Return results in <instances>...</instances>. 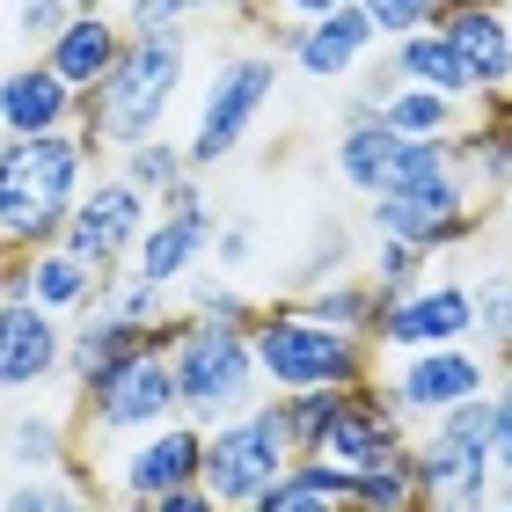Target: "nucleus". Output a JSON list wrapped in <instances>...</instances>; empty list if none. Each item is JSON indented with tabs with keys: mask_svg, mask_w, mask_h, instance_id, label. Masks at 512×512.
Segmentation results:
<instances>
[{
	"mask_svg": "<svg viewBox=\"0 0 512 512\" xmlns=\"http://www.w3.org/2000/svg\"><path fill=\"white\" fill-rule=\"evenodd\" d=\"M88 176H96V154L74 125L37 139H0V256L52 249Z\"/></svg>",
	"mask_w": 512,
	"mask_h": 512,
	"instance_id": "f257e3e1",
	"label": "nucleus"
},
{
	"mask_svg": "<svg viewBox=\"0 0 512 512\" xmlns=\"http://www.w3.org/2000/svg\"><path fill=\"white\" fill-rule=\"evenodd\" d=\"M183 59H191V37L169 30V37H125L118 66L103 74L96 96H81V118L74 132L88 139V154H118V147H139L154 139L169 103L183 96Z\"/></svg>",
	"mask_w": 512,
	"mask_h": 512,
	"instance_id": "f03ea898",
	"label": "nucleus"
},
{
	"mask_svg": "<svg viewBox=\"0 0 512 512\" xmlns=\"http://www.w3.org/2000/svg\"><path fill=\"white\" fill-rule=\"evenodd\" d=\"M256 315V308H249ZM249 315H176L169 337V381H176V417L183 425H220L249 403H264L256 381V352H249Z\"/></svg>",
	"mask_w": 512,
	"mask_h": 512,
	"instance_id": "7ed1b4c3",
	"label": "nucleus"
},
{
	"mask_svg": "<svg viewBox=\"0 0 512 512\" xmlns=\"http://www.w3.org/2000/svg\"><path fill=\"white\" fill-rule=\"evenodd\" d=\"M249 352L264 395H300V388H359L374 374V344L344 337L330 322L300 315V300H271L249 315Z\"/></svg>",
	"mask_w": 512,
	"mask_h": 512,
	"instance_id": "20e7f679",
	"label": "nucleus"
},
{
	"mask_svg": "<svg viewBox=\"0 0 512 512\" xmlns=\"http://www.w3.org/2000/svg\"><path fill=\"white\" fill-rule=\"evenodd\" d=\"M410 469L425 512H483L498 498V469H491V410L461 403L439 410L425 425H410Z\"/></svg>",
	"mask_w": 512,
	"mask_h": 512,
	"instance_id": "39448f33",
	"label": "nucleus"
},
{
	"mask_svg": "<svg viewBox=\"0 0 512 512\" xmlns=\"http://www.w3.org/2000/svg\"><path fill=\"white\" fill-rule=\"evenodd\" d=\"M366 227L410 242V249H425V256H447V249H469L483 227H491V198L461 176V154H454L447 169H432V176H417V183H395V191L366 198Z\"/></svg>",
	"mask_w": 512,
	"mask_h": 512,
	"instance_id": "423d86ee",
	"label": "nucleus"
},
{
	"mask_svg": "<svg viewBox=\"0 0 512 512\" xmlns=\"http://www.w3.org/2000/svg\"><path fill=\"white\" fill-rule=\"evenodd\" d=\"M271 96H278V52H271V44H242V52H227V59L213 66V81H205V96H198L191 139H183L191 176L235 161L242 139L256 132V118L271 110Z\"/></svg>",
	"mask_w": 512,
	"mask_h": 512,
	"instance_id": "0eeeda50",
	"label": "nucleus"
},
{
	"mask_svg": "<svg viewBox=\"0 0 512 512\" xmlns=\"http://www.w3.org/2000/svg\"><path fill=\"white\" fill-rule=\"evenodd\" d=\"M293 439L278 425V403H249L235 417H220V425H205V461H198V483L213 491L227 512H242L249 498H264L278 476L293 469Z\"/></svg>",
	"mask_w": 512,
	"mask_h": 512,
	"instance_id": "6e6552de",
	"label": "nucleus"
},
{
	"mask_svg": "<svg viewBox=\"0 0 512 512\" xmlns=\"http://www.w3.org/2000/svg\"><path fill=\"white\" fill-rule=\"evenodd\" d=\"M147 220H154V198H139L125 176H88L74 213H66V227H59V249L110 278V271H125V256L139 249Z\"/></svg>",
	"mask_w": 512,
	"mask_h": 512,
	"instance_id": "1a4fd4ad",
	"label": "nucleus"
},
{
	"mask_svg": "<svg viewBox=\"0 0 512 512\" xmlns=\"http://www.w3.org/2000/svg\"><path fill=\"white\" fill-rule=\"evenodd\" d=\"M498 381V366L476 352V344H432V352H403L381 374L388 403L410 417V425H425L439 410H461V403H483Z\"/></svg>",
	"mask_w": 512,
	"mask_h": 512,
	"instance_id": "9d476101",
	"label": "nucleus"
},
{
	"mask_svg": "<svg viewBox=\"0 0 512 512\" xmlns=\"http://www.w3.org/2000/svg\"><path fill=\"white\" fill-rule=\"evenodd\" d=\"M213 198L198 191V176L191 183H176L169 198L154 205V220H147V235H139V249L125 256V271L139 278V286H154V293H169L183 286V278L198 271V256L213 249Z\"/></svg>",
	"mask_w": 512,
	"mask_h": 512,
	"instance_id": "9b49d317",
	"label": "nucleus"
},
{
	"mask_svg": "<svg viewBox=\"0 0 512 512\" xmlns=\"http://www.w3.org/2000/svg\"><path fill=\"white\" fill-rule=\"evenodd\" d=\"M395 454H410V417L388 403L381 374H366L359 388H337V410H330V432H322L315 461L359 476V469H381Z\"/></svg>",
	"mask_w": 512,
	"mask_h": 512,
	"instance_id": "f8f14e48",
	"label": "nucleus"
},
{
	"mask_svg": "<svg viewBox=\"0 0 512 512\" xmlns=\"http://www.w3.org/2000/svg\"><path fill=\"white\" fill-rule=\"evenodd\" d=\"M81 417L96 439H139L176 417V381H169V352H139L118 374H103L96 388H81Z\"/></svg>",
	"mask_w": 512,
	"mask_h": 512,
	"instance_id": "ddd939ff",
	"label": "nucleus"
},
{
	"mask_svg": "<svg viewBox=\"0 0 512 512\" xmlns=\"http://www.w3.org/2000/svg\"><path fill=\"white\" fill-rule=\"evenodd\" d=\"M476 315H469V286L461 278H425L417 293L388 300L374 322V352H432V344H469Z\"/></svg>",
	"mask_w": 512,
	"mask_h": 512,
	"instance_id": "4468645a",
	"label": "nucleus"
},
{
	"mask_svg": "<svg viewBox=\"0 0 512 512\" xmlns=\"http://www.w3.org/2000/svg\"><path fill=\"white\" fill-rule=\"evenodd\" d=\"M198 461H205V432L183 425V417H169V425L139 432L132 447L118 454V469H110V483H118V491H110V498L154 505L161 491H183V483H198Z\"/></svg>",
	"mask_w": 512,
	"mask_h": 512,
	"instance_id": "2eb2a0df",
	"label": "nucleus"
},
{
	"mask_svg": "<svg viewBox=\"0 0 512 512\" xmlns=\"http://www.w3.org/2000/svg\"><path fill=\"white\" fill-rule=\"evenodd\" d=\"M59 366H66V322L22 293H0V395H30L59 381Z\"/></svg>",
	"mask_w": 512,
	"mask_h": 512,
	"instance_id": "dca6fc26",
	"label": "nucleus"
},
{
	"mask_svg": "<svg viewBox=\"0 0 512 512\" xmlns=\"http://www.w3.org/2000/svg\"><path fill=\"white\" fill-rule=\"evenodd\" d=\"M374 22L359 15V0H344V8L330 15H315V22H293V44H286V59L300 66L308 81H352L366 52H374Z\"/></svg>",
	"mask_w": 512,
	"mask_h": 512,
	"instance_id": "f3484780",
	"label": "nucleus"
},
{
	"mask_svg": "<svg viewBox=\"0 0 512 512\" xmlns=\"http://www.w3.org/2000/svg\"><path fill=\"white\" fill-rule=\"evenodd\" d=\"M0 293H22V300H37L44 315H88L96 308V293H103V271H88L81 256H66L59 242L52 249H30V256H8V271H0Z\"/></svg>",
	"mask_w": 512,
	"mask_h": 512,
	"instance_id": "a211bd4d",
	"label": "nucleus"
},
{
	"mask_svg": "<svg viewBox=\"0 0 512 512\" xmlns=\"http://www.w3.org/2000/svg\"><path fill=\"white\" fill-rule=\"evenodd\" d=\"M118 52H125V22L96 0V8H74V15H66V30H59L52 44H44L37 59L52 66V74H59L66 88H74V96H96L103 74L118 66Z\"/></svg>",
	"mask_w": 512,
	"mask_h": 512,
	"instance_id": "6ab92c4d",
	"label": "nucleus"
},
{
	"mask_svg": "<svg viewBox=\"0 0 512 512\" xmlns=\"http://www.w3.org/2000/svg\"><path fill=\"white\" fill-rule=\"evenodd\" d=\"M439 37L461 52L476 96L512 103V8H447L439 15Z\"/></svg>",
	"mask_w": 512,
	"mask_h": 512,
	"instance_id": "aec40b11",
	"label": "nucleus"
},
{
	"mask_svg": "<svg viewBox=\"0 0 512 512\" xmlns=\"http://www.w3.org/2000/svg\"><path fill=\"white\" fill-rule=\"evenodd\" d=\"M81 118V96L66 88L44 59H22L0 74V132L8 139H37V132H66Z\"/></svg>",
	"mask_w": 512,
	"mask_h": 512,
	"instance_id": "412c9836",
	"label": "nucleus"
},
{
	"mask_svg": "<svg viewBox=\"0 0 512 512\" xmlns=\"http://www.w3.org/2000/svg\"><path fill=\"white\" fill-rule=\"evenodd\" d=\"M395 154H403V132H388L381 125V110L366 103V96H344V125L330 139V161H337V176L352 183L359 198H374L388 169H395Z\"/></svg>",
	"mask_w": 512,
	"mask_h": 512,
	"instance_id": "4be33fe9",
	"label": "nucleus"
},
{
	"mask_svg": "<svg viewBox=\"0 0 512 512\" xmlns=\"http://www.w3.org/2000/svg\"><path fill=\"white\" fill-rule=\"evenodd\" d=\"M388 74L403 81V88H439V96H454V103H483L476 81H469V66H461V52L439 37V22L388 44Z\"/></svg>",
	"mask_w": 512,
	"mask_h": 512,
	"instance_id": "5701e85b",
	"label": "nucleus"
},
{
	"mask_svg": "<svg viewBox=\"0 0 512 512\" xmlns=\"http://www.w3.org/2000/svg\"><path fill=\"white\" fill-rule=\"evenodd\" d=\"M344 498H352V476L330 469V461H315V454H300L293 469L278 476L264 498H249L242 512H344Z\"/></svg>",
	"mask_w": 512,
	"mask_h": 512,
	"instance_id": "b1692460",
	"label": "nucleus"
},
{
	"mask_svg": "<svg viewBox=\"0 0 512 512\" xmlns=\"http://www.w3.org/2000/svg\"><path fill=\"white\" fill-rule=\"evenodd\" d=\"M0 461L15 476H44V469H74V432H66L59 410H22L8 432H0Z\"/></svg>",
	"mask_w": 512,
	"mask_h": 512,
	"instance_id": "393cba45",
	"label": "nucleus"
},
{
	"mask_svg": "<svg viewBox=\"0 0 512 512\" xmlns=\"http://www.w3.org/2000/svg\"><path fill=\"white\" fill-rule=\"evenodd\" d=\"M0 512H110V498L88 491V476L74 461V469H44V476H8L0 483Z\"/></svg>",
	"mask_w": 512,
	"mask_h": 512,
	"instance_id": "a878e982",
	"label": "nucleus"
},
{
	"mask_svg": "<svg viewBox=\"0 0 512 512\" xmlns=\"http://www.w3.org/2000/svg\"><path fill=\"white\" fill-rule=\"evenodd\" d=\"M374 110H381V125L403 132V139H454L469 125V103L439 96V88H388Z\"/></svg>",
	"mask_w": 512,
	"mask_h": 512,
	"instance_id": "bb28decb",
	"label": "nucleus"
},
{
	"mask_svg": "<svg viewBox=\"0 0 512 512\" xmlns=\"http://www.w3.org/2000/svg\"><path fill=\"white\" fill-rule=\"evenodd\" d=\"M381 308H388V300L366 286L359 271H352V278H330V286H315V293H300V315L330 322V330H344V337H366V344H374Z\"/></svg>",
	"mask_w": 512,
	"mask_h": 512,
	"instance_id": "cd10ccee",
	"label": "nucleus"
},
{
	"mask_svg": "<svg viewBox=\"0 0 512 512\" xmlns=\"http://www.w3.org/2000/svg\"><path fill=\"white\" fill-rule=\"evenodd\" d=\"M469 315H476V337L469 344H483V359H491V366H512V271L505 264L469 278Z\"/></svg>",
	"mask_w": 512,
	"mask_h": 512,
	"instance_id": "c85d7f7f",
	"label": "nucleus"
},
{
	"mask_svg": "<svg viewBox=\"0 0 512 512\" xmlns=\"http://www.w3.org/2000/svg\"><path fill=\"white\" fill-rule=\"evenodd\" d=\"M118 176L132 183L139 198H169L176 183H191V161H183V139L169 132H154V139H139V147H118Z\"/></svg>",
	"mask_w": 512,
	"mask_h": 512,
	"instance_id": "c756f323",
	"label": "nucleus"
},
{
	"mask_svg": "<svg viewBox=\"0 0 512 512\" xmlns=\"http://www.w3.org/2000/svg\"><path fill=\"white\" fill-rule=\"evenodd\" d=\"M359 278H366V286H374L381 300H403V293H417V286L432 278V256H425V249H410V242H395V235H374V249H366Z\"/></svg>",
	"mask_w": 512,
	"mask_h": 512,
	"instance_id": "7c9ffc66",
	"label": "nucleus"
},
{
	"mask_svg": "<svg viewBox=\"0 0 512 512\" xmlns=\"http://www.w3.org/2000/svg\"><path fill=\"white\" fill-rule=\"evenodd\" d=\"M352 271H359V264H352V235L330 227V235L308 249V264H293V300L315 293V286H330V278H352Z\"/></svg>",
	"mask_w": 512,
	"mask_h": 512,
	"instance_id": "2f4dec72",
	"label": "nucleus"
},
{
	"mask_svg": "<svg viewBox=\"0 0 512 512\" xmlns=\"http://www.w3.org/2000/svg\"><path fill=\"white\" fill-rule=\"evenodd\" d=\"M439 8H447V0H359V15L374 22V37H381V44L410 37V30H432Z\"/></svg>",
	"mask_w": 512,
	"mask_h": 512,
	"instance_id": "473e14b6",
	"label": "nucleus"
},
{
	"mask_svg": "<svg viewBox=\"0 0 512 512\" xmlns=\"http://www.w3.org/2000/svg\"><path fill=\"white\" fill-rule=\"evenodd\" d=\"M213 8V0H125V37H169V30H191V15Z\"/></svg>",
	"mask_w": 512,
	"mask_h": 512,
	"instance_id": "72a5a7b5",
	"label": "nucleus"
},
{
	"mask_svg": "<svg viewBox=\"0 0 512 512\" xmlns=\"http://www.w3.org/2000/svg\"><path fill=\"white\" fill-rule=\"evenodd\" d=\"M483 410H491V469H498V491H512V366H498Z\"/></svg>",
	"mask_w": 512,
	"mask_h": 512,
	"instance_id": "f704fd0d",
	"label": "nucleus"
},
{
	"mask_svg": "<svg viewBox=\"0 0 512 512\" xmlns=\"http://www.w3.org/2000/svg\"><path fill=\"white\" fill-rule=\"evenodd\" d=\"M66 15H74L66 0H22V8H15V37L44 52V44H52V37L66 30Z\"/></svg>",
	"mask_w": 512,
	"mask_h": 512,
	"instance_id": "c9c22d12",
	"label": "nucleus"
},
{
	"mask_svg": "<svg viewBox=\"0 0 512 512\" xmlns=\"http://www.w3.org/2000/svg\"><path fill=\"white\" fill-rule=\"evenodd\" d=\"M205 256H213L220 271H249V264H256V227H249V220H220Z\"/></svg>",
	"mask_w": 512,
	"mask_h": 512,
	"instance_id": "e433bc0d",
	"label": "nucleus"
},
{
	"mask_svg": "<svg viewBox=\"0 0 512 512\" xmlns=\"http://www.w3.org/2000/svg\"><path fill=\"white\" fill-rule=\"evenodd\" d=\"M154 512H227V505L205 491V483H183V491H161V498H154Z\"/></svg>",
	"mask_w": 512,
	"mask_h": 512,
	"instance_id": "4c0bfd02",
	"label": "nucleus"
},
{
	"mask_svg": "<svg viewBox=\"0 0 512 512\" xmlns=\"http://www.w3.org/2000/svg\"><path fill=\"white\" fill-rule=\"evenodd\" d=\"M278 15H293V22H315V15H330V8H344V0H271Z\"/></svg>",
	"mask_w": 512,
	"mask_h": 512,
	"instance_id": "58836bf2",
	"label": "nucleus"
},
{
	"mask_svg": "<svg viewBox=\"0 0 512 512\" xmlns=\"http://www.w3.org/2000/svg\"><path fill=\"white\" fill-rule=\"evenodd\" d=\"M491 227H498V235H505V249H512V198H505L498 213H491Z\"/></svg>",
	"mask_w": 512,
	"mask_h": 512,
	"instance_id": "ea45409f",
	"label": "nucleus"
},
{
	"mask_svg": "<svg viewBox=\"0 0 512 512\" xmlns=\"http://www.w3.org/2000/svg\"><path fill=\"white\" fill-rule=\"evenodd\" d=\"M447 8H512V0H447ZM439 8V15H447Z\"/></svg>",
	"mask_w": 512,
	"mask_h": 512,
	"instance_id": "a19ab883",
	"label": "nucleus"
},
{
	"mask_svg": "<svg viewBox=\"0 0 512 512\" xmlns=\"http://www.w3.org/2000/svg\"><path fill=\"white\" fill-rule=\"evenodd\" d=\"M110 512H154V505H139V498H110Z\"/></svg>",
	"mask_w": 512,
	"mask_h": 512,
	"instance_id": "79ce46f5",
	"label": "nucleus"
},
{
	"mask_svg": "<svg viewBox=\"0 0 512 512\" xmlns=\"http://www.w3.org/2000/svg\"><path fill=\"white\" fill-rule=\"evenodd\" d=\"M483 512H512V491H498V498H491V505H483Z\"/></svg>",
	"mask_w": 512,
	"mask_h": 512,
	"instance_id": "37998d69",
	"label": "nucleus"
},
{
	"mask_svg": "<svg viewBox=\"0 0 512 512\" xmlns=\"http://www.w3.org/2000/svg\"><path fill=\"white\" fill-rule=\"evenodd\" d=\"M66 8H96V0H66Z\"/></svg>",
	"mask_w": 512,
	"mask_h": 512,
	"instance_id": "c03bdc74",
	"label": "nucleus"
},
{
	"mask_svg": "<svg viewBox=\"0 0 512 512\" xmlns=\"http://www.w3.org/2000/svg\"><path fill=\"white\" fill-rule=\"evenodd\" d=\"M0 271H8V264H0Z\"/></svg>",
	"mask_w": 512,
	"mask_h": 512,
	"instance_id": "a18cd8bd",
	"label": "nucleus"
}]
</instances>
